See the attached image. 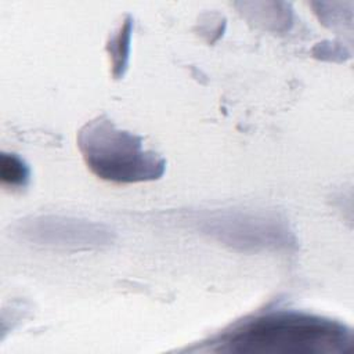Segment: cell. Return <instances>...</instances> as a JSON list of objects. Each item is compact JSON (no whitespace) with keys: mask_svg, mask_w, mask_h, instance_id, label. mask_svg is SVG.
<instances>
[{"mask_svg":"<svg viewBox=\"0 0 354 354\" xmlns=\"http://www.w3.org/2000/svg\"><path fill=\"white\" fill-rule=\"evenodd\" d=\"M353 342V330L332 318L272 310L246 318L212 343L214 351L241 354H342Z\"/></svg>","mask_w":354,"mask_h":354,"instance_id":"1","label":"cell"},{"mask_svg":"<svg viewBox=\"0 0 354 354\" xmlns=\"http://www.w3.org/2000/svg\"><path fill=\"white\" fill-rule=\"evenodd\" d=\"M77 147L87 167L106 181H153L166 170L165 159L145 149L141 137L116 127L105 115L94 118L79 130Z\"/></svg>","mask_w":354,"mask_h":354,"instance_id":"2","label":"cell"},{"mask_svg":"<svg viewBox=\"0 0 354 354\" xmlns=\"http://www.w3.org/2000/svg\"><path fill=\"white\" fill-rule=\"evenodd\" d=\"M198 228L232 249L242 252L289 250L296 238L285 217L272 210H221L198 216Z\"/></svg>","mask_w":354,"mask_h":354,"instance_id":"3","label":"cell"},{"mask_svg":"<svg viewBox=\"0 0 354 354\" xmlns=\"http://www.w3.org/2000/svg\"><path fill=\"white\" fill-rule=\"evenodd\" d=\"M18 232L37 246L59 250H90L109 246L115 232L105 224L65 216H37L24 220Z\"/></svg>","mask_w":354,"mask_h":354,"instance_id":"4","label":"cell"},{"mask_svg":"<svg viewBox=\"0 0 354 354\" xmlns=\"http://www.w3.org/2000/svg\"><path fill=\"white\" fill-rule=\"evenodd\" d=\"M130 35H131V21L127 19L120 29L111 37L108 43V53L112 62V73L115 77H120L124 75L129 61V50H130Z\"/></svg>","mask_w":354,"mask_h":354,"instance_id":"5","label":"cell"},{"mask_svg":"<svg viewBox=\"0 0 354 354\" xmlns=\"http://www.w3.org/2000/svg\"><path fill=\"white\" fill-rule=\"evenodd\" d=\"M0 178L7 187L22 188L29 183L30 169L18 155L3 152L0 156Z\"/></svg>","mask_w":354,"mask_h":354,"instance_id":"6","label":"cell"}]
</instances>
